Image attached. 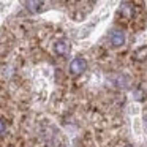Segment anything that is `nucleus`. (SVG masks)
<instances>
[{"label": "nucleus", "instance_id": "nucleus-1", "mask_svg": "<svg viewBox=\"0 0 147 147\" xmlns=\"http://www.w3.org/2000/svg\"><path fill=\"white\" fill-rule=\"evenodd\" d=\"M86 67H87L86 60H84L82 57H78L70 63V71H71V74H81L86 70Z\"/></svg>", "mask_w": 147, "mask_h": 147}, {"label": "nucleus", "instance_id": "nucleus-2", "mask_svg": "<svg viewBox=\"0 0 147 147\" xmlns=\"http://www.w3.org/2000/svg\"><path fill=\"white\" fill-rule=\"evenodd\" d=\"M54 51L59 55H68L70 54V43L67 40H59L54 46Z\"/></svg>", "mask_w": 147, "mask_h": 147}, {"label": "nucleus", "instance_id": "nucleus-3", "mask_svg": "<svg viewBox=\"0 0 147 147\" xmlns=\"http://www.w3.org/2000/svg\"><path fill=\"white\" fill-rule=\"evenodd\" d=\"M125 41V35L120 32V30H115V32H112L111 35V43L114 46H122Z\"/></svg>", "mask_w": 147, "mask_h": 147}, {"label": "nucleus", "instance_id": "nucleus-4", "mask_svg": "<svg viewBox=\"0 0 147 147\" xmlns=\"http://www.w3.org/2000/svg\"><path fill=\"white\" fill-rule=\"evenodd\" d=\"M26 7L29 8L30 11L38 13V11H41V8L45 7V3H43V2H26Z\"/></svg>", "mask_w": 147, "mask_h": 147}, {"label": "nucleus", "instance_id": "nucleus-5", "mask_svg": "<svg viewBox=\"0 0 147 147\" xmlns=\"http://www.w3.org/2000/svg\"><path fill=\"white\" fill-rule=\"evenodd\" d=\"M5 128H7V123H5V120H3V119L0 117V134H2V133L5 131Z\"/></svg>", "mask_w": 147, "mask_h": 147}, {"label": "nucleus", "instance_id": "nucleus-6", "mask_svg": "<svg viewBox=\"0 0 147 147\" xmlns=\"http://www.w3.org/2000/svg\"><path fill=\"white\" fill-rule=\"evenodd\" d=\"M146 122H147V115H146Z\"/></svg>", "mask_w": 147, "mask_h": 147}]
</instances>
